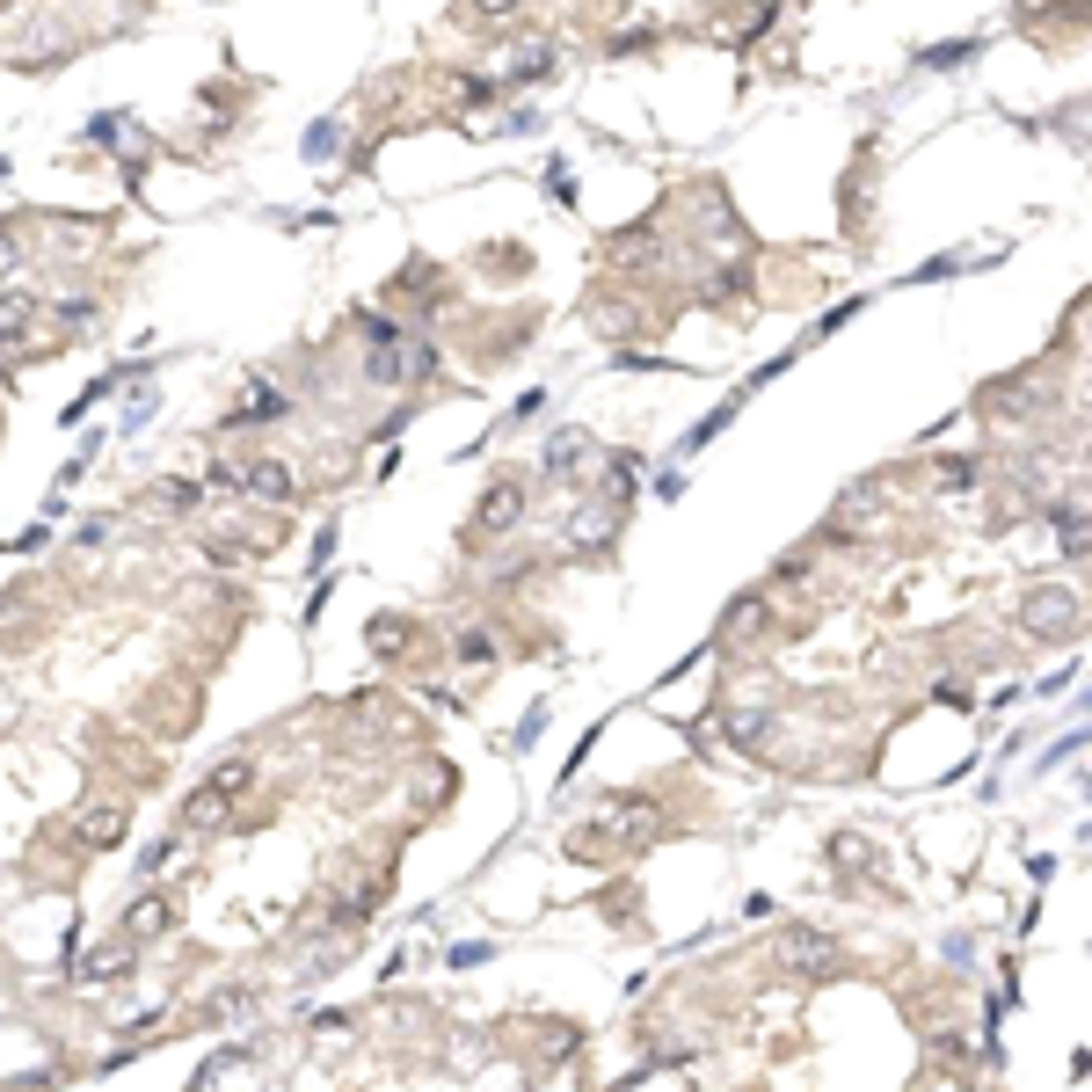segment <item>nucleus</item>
I'll use <instances>...</instances> for the list:
<instances>
[{
	"label": "nucleus",
	"instance_id": "1",
	"mask_svg": "<svg viewBox=\"0 0 1092 1092\" xmlns=\"http://www.w3.org/2000/svg\"><path fill=\"white\" fill-rule=\"evenodd\" d=\"M29 328V299H0V343H15Z\"/></svg>",
	"mask_w": 1092,
	"mask_h": 1092
},
{
	"label": "nucleus",
	"instance_id": "2",
	"mask_svg": "<svg viewBox=\"0 0 1092 1092\" xmlns=\"http://www.w3.org/2000/svg\"><path fill=\"white\" fill-rule=\"evenodd\" d=\"M248 481H255V495H292V474L284 466H255Z\"/></svg>",
	"mask_w": 1092,
	"mask_h": 1092
}]
</instances>
